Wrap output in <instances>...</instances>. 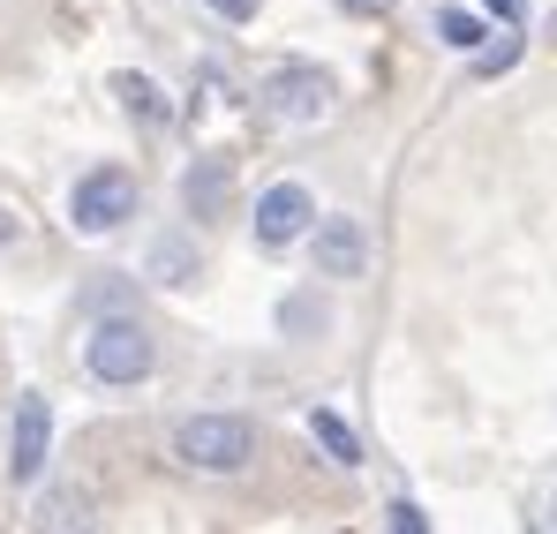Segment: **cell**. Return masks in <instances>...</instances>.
<instances>
[{
  "mask_svg": "<svg viewBox=\"0 0 557 534\" xmlns=\"http://www.w3.org/2000/svg\"><path fill=\"white\" fill-rule=\"evenodd\" d=\"M84 369H91V384H106V392H136L159 369V339L144 332V316H106V324H91V339H84Z\"/></svg>",
  "mask_w": 557,
  "mask_h": 534,
  "instance_id": "6da1fadb",
  "label": "cell"
},
{
  "mask_svg": "<svg viewBox=\"0 0 557 534\" xmlns=\"http://www.w3.org/2000/svg\"><path fill=\"white\" fill-rule=\"evenodd\" d=\"M174 459L188 474H242L257 459V430L242 414H182L174 422Z\"/></svg>",
  "mask_w": 557,
  "mask_h": 534,
  "instance_id": "7a4b0ae2",
  "label": "cell"
},
{
  "mask_svg": "<svg viewBox=\"0 0 557 534\" xmlns=\"http://www.w3.org/2000/svg\"><path fill=\"white\" fill-rule=\"evenodd\" d=\"M136 203H144V181L106 159L91 174H76V188H69V226L76 234H121L136 219Z\"/></svg>",
  "mask_w": 557,
  "mask_h": 534,
  "instance_id": "3957f363",
  "label": "cell"
},
{
  "mask_svg": "<svg viewBox=\"0 0 557 534\" xmlns=\"http://www.w3.org/2000/svg\"><path fill=\"white\" fill-rule=\"evenodd\" d=\"M332 76L324 69H309V61H286V69H272L264 84H257V105L272 113V121H286V128H317L324 113H332Z\"/></svg>",
  "mask_w": 557,
  "mask_h": 534,
  "instance_id": "277c9868",
  "label": "cell"
},
{
  "mask_svg": "<svg viewBox=\"0 0 557 534\" xmlns=\"http://www.w3.org/2000/svg\"><path fill=\"white\" fill-rule=\"evenodd\" d=\"M46 451H53V399L46 392H15V414H8V482H38L46 474Z\"/></svg>",
  "mask_w": 557,
  "mask_h": 534,
  "instance_id": "5b68a950",
  "label": "cell"
},
{
  "mask_svg": "<svg viewBox=\"0 0 557 534\" xmlns=\"http://www.w3.org/2000/svg\"><path fill=\"white\" fill-rule=\"evenodd\" d=\"M249 234H257V249H294L301 234H317V196H309L301 181H272V188L257 196Z\"/></svg>",
  "mask_w": 557,
  "mask_h": 534,
  "instance_id": "8992f818",
  "label": "cell"
},
{
  "mask_svg": "<svg viewBox=\"0 0 557 534\" xmlns=\"http://www.w3.org/2000/svg\"><path fill=\"white\" fill-rule=\"evenodd\" d=\"M309 257H317V278H362L370 271V226L355 211H332V219H317Z\"/></svg>",
  "mask_w": 557,
  "mask_h": 534,
  "instance_id": "52a82bcc",
  "label": "cell"
},
{
  "mask_svg": "<svg viewBox=\"0 0 557 534\" xmlns=\"http://www.w3.org/2000/svg\"><path fill=\"white\" fill-rule=\"evenodd\" d=\"M30 534H98V497L84 482H46L30 497Z\"/></svg>",
  "mask_w": 557,
  "mask_h": 534,
  "instance_id": "ba28073f",
  "label": "cell"
},
{
  "mask_svg": "<svg viewBox=\"0 0 557 534\" xmlns=\"http://www.w3.org/2000/svg\"><path fill=\"white\" fill-rule=\"evenodd\" d=\"M234 203V159H196L182 174V211L188 219H226Z\"/></svg>",
  "mask_w": 557,
  "mask_h": 534,
  "instance_id": "9c48e42d",
  "label": "cell"
},
{
  "mask_svg": "<svg viewBox=\"0 0 557 534\" xmlns=\"http://www.w3.org/2000/svg\"><path fill=\"white\" fill-rule=\"evenodd\" d=\"M113 98H121V105H128V121H144V128H166V121H174L166 90L151 84V76H136V69H121V76H113Z\"/></svg>",
  "mask_w": 557,
  "mask_h": 534,
  "instance_id": "30bf717a",
  "label": "cell"
},
{
  "mask_svg": "<svg viewBox=\"0 0 557 534\" xmlns=\"http://www.w3.org/2000/svg\"><path fill=\"white\" fill-rule=\"evenodd\" d=\"M151 278H159V286H196V271H203V257H196V241H188V234H159V241H151Z\"/></svg>",
  "mask_w": 557,
  "mask_h": 534,
  "instance_id": "8fae6325",
  "label": "cell"
},
{
  "mask_svg": "<svg viewBox=\"0 0 557 534\" xmlns=\"http://www.w3.org/2000/svg\"><path fill=\"white\" fill-rule=\"evenodd\" d=\"M309 437L332 451L339 467H362V445H355V430H347V422H339L332 407H309Z\"/></svg>",
  "mask_w": 557,
  "mask_h": 534,
  "instance_id": "7c38bea8",
  "label": "cell"
},
{
  "mask_svg": "<svg viewBox=\"0 0 557 534\" xmlns=\"http://www.w3.org/2000/svg\"><path fill=\"white\" fill-rule=\"evenodd\" d=\"M437 38L453 46V53H482V15H467V8H437Z\"/></svg>",
  "mask_w": 557,
  "mask_h": 534,
  "instance_id": "4fadbf2b",
  "label": "cell"
},
{
  "mask_svg": "<svg viewBox=\"0 0 557 534\" xmlns=\"http://www.w3.org/2000/svg\"><path fill=\"white\" fill-rule=\"evenodd\" d=\"M384 520H392V534H430V520H422V505H414V497H392V505H384Z\"/></svg>",
  "mask_w": 557,
  "mask_h": 534,
  "instance_id": "5bb4252c",
  "label": "cell"
},
{
  "mask_svg": "<svg viewBox=\"0 0 557 534\" xmlns=\"http://www.w3.org/2000/svg\"><path fill=\"white\" fill-rule=\"evenodd\" d=\"M512 61H520V38H505V46H482V53H474V76H505Z\"/></svg>",
  "mask_w": 557,
  "mask_h": 534,
  "instance_id": "9a60e30c",
  "label": "cell"
},
{
  "mask_svg": "<svg viewBox=\"0 0 557 534\" xmlns=\"http://www.w3.org/2000/svg\"><path fill=\"white\" fill-rule=\"evenodd\" d=\"M203 8H211L219 23H257V8H264V0H203Z\"/></svg>",
  "mask_w": 557,
  "mask_h": 534,
  "instance_id": "2e32d148",
  "label": "cell"
},
{
  "mask_svg": "<svg viewBox=\"0 0 557 534\" xmlns=\"http://www.w3.org/2000/svg\"><path fill=\"white\" fill-rule=\"evenodd\" d=\"M482 15H497V23H520V15H528V0H482Z\"/></svg>",
  "mask_w": 557,
  "mask_h": 534,
  "instance_id": "e0dca14e",
  "label": "cell"
},
{
  "mask_svg": "<svg viewBox=\"0 0 557 534\" xmlns=\"http://www.w3.org/2000/svg\"><path fill=\"white\" fill-rule=\"evenodd\" d=\"M339 8H347V15H392L399 0H339Z\"/></svg>",
  "mask_w": 557,
  "mask_h": 534,
  "instance_id": "ac0fdd59",
  "label": "cell"
},
{
  "mask_svg": "<svg viewBox=\"0 0 557 534\" xmlns=\"http://www.w3.org/2000/svg\"><path fill=\"white\" fill-rule=\"evenodd\" d=\"M8 241H15V219H8V211H0V249H8Z\"/></svg>",
  "mask_w": 557,
  "mask_h": 534,
  "instance_id": "d6986e66",
  "label": "cell"
}]
</instances>
